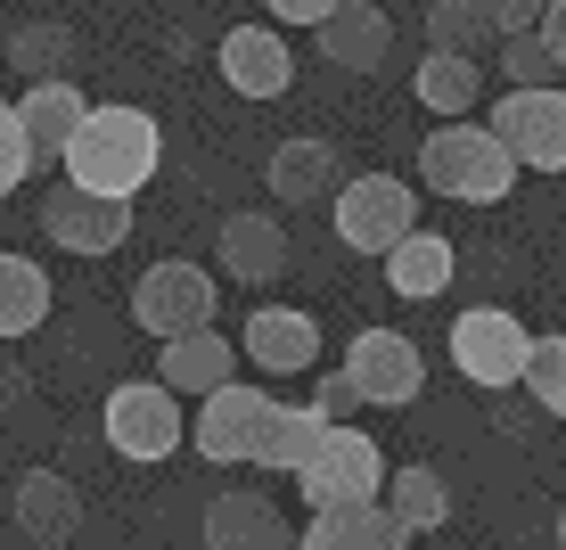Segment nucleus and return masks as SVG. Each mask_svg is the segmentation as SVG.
Returning a JSON list of instances; mask_svg holds the SVG:
<instances>
[{"instance_id":"a878e982","label":"nucleus","mask_w":566,"mask_h":550,"mask_svg":"<svg viewBox=\"0 0 566 550\" xmlns=\"http://www.w3.org/2000/svg\"><path fill=\"white\" fill-rule=\"evenodd\" d=\"M0 50H9V66L25 74V83H57V74H66V58H74V33L57 25V17H25Z\"/></svg>"},{"instance_id":"9d476101","label":"nucleus","mask_w":566,"mask_h":550,"mask_svg":"<svg viewBox=\"0 0 566 550\" xmlns=\"http://www.w3.org/2000/svg\"><path fill=\"white\" fill-rule=\"evenodd\" d=\"M42 230L66 255H115L132 239V198H99V189L57 181V189H42Z\"/></svg>"},{"instance_id":"c9c22d12","label":"nucleus","mask_w":566,"mask_h":550,"mask_svg":"<svg viewBox=\"0 0 566 550\" xmlns=\"http://www.w3.org/2000/svg\"><path fill=\"white\" fill-rule=\"evenodd\" d=\"M534 33H542V50H551L558 66H566V0H551V9H542V25H534Z\"/></svg>"},{"instance_id":"6e6552de","label":"nucleus","mask_w":566,"mask_h":550,"mask_svg":"<svg viewBox=\"0 0 566 550\" xmlns=\"http://www.w3.org/2000/svg\"><path fill=\"white\" fill-rule=\"evenodd\" d=\"M132 321L156 345L189 338V329H213V271L206 263H148L140 288H132Z\"/></svg>"},{"instance_id":"f3484780","label":"nucleus","mask_w":566,"mask_h":550,"mask_svg":"<svg viewBox=\"0 0 566 550\" xmlns=\"http://www.w3.org/2000/svg\"><path fill=\"white\" fill-rule=\"evenodd\" d=\"M17 115H25V141H33V165H57L66 156V141L83 132L91 100L57 74V83H25V100H17Z\"/></svg>"},{"instance_id":"4c0bfd02","label":"nucleus","mask_w":566,"mask_h":550,"mask_svg":"<svg viewBox=\"0 0 566 550\" xmlns=\"http://www.w3.org/2000/svg\"><path fill=\"white\" fill-rule=\"evenodd\" d=\"M402 550H411V542H402Z\"/></svg>"},{"instance_id":"473e14b6","label":"nucleus","mask_w":566,"mask_h":550,"mask_svg":"<svg viewBox=\"0 0 566 550\" xmlns=\"http://www.w3.org/2000/svg\"><path fill=\"white\" fill-rule=\"evenodd\" d=\"M312 403H321V411H328V419H337V427H345V419H354V411H361V386H354V378H345V370H328V378H321V395H312Z\"/></svg>"},{"instance_id":"1a4fd4ad","label":"nucleus","mask_w":566,"mask_h":550,"mask_svg":"<svg viewBox=\"0 0 566 550\" xmlns=\"http://www.w3.org/2000/svg\"><path fill=\"white\" fill-rule=\"evenodd\" d=\"M345 378L361 386V403H378V411H402V403H419V386H427V353L402 338V329H361L354 345H345Z\"/></svg>"},{"instance_id":"f03ea898","label":"nucleus","mask_w":566,"mask_h":550,"mask_svg":"<svg viewBox=\"0 0 566 550\" xmlns=\"http://www.w3.org/2000/svg\"><path fill=\"white\" fill-rule=\"evenodd\" d=\"M419 181L452 206H501L517 189V156L501 148L493 124H460L452 115V124H436L419 141Z\"/></svg>"},{"instance_id":"412c9836","label":"nucleus","mask_w":566,"mask_h":550,"mask_svg":"<svg viewBox=\"0 0 566 550\" xmlns=\"http://www.w3.org/2000/svg\"><path fill=\"white\" fill-rule=\"evenodd\" d=\"M222 271L247 280V288L280 280V271H287V230L271 222V214H230V222H222Z\"/></svg>"},{"instance_id":"dca6fc26","label":"nucleus","mask_w":566,"mask_h":550,"mask_svg":"<svg viewBox=\"0 0 566 550\" xmlns=\"http://www.w3.org/2000/svg\"><path fill=\"white\" fill-rule=\"evenodd\" d=\"M230 370H239V345H230L222 329L165 338V353H156V378H165L172 395H213V386H230Z\"/></svg>"},{"instance_id":"393cba45","label":"nucleus","mask_w":566,"mask_h":550,"mask_svg":"<svg viewBox=\"0 0 566 550\" xmlns=\"http://www.w3.org/2000/svg\"><path fill=\"white\" fill-rule=\"evenodd\" d=\"M411 91H419V107H436V115H468V107H476V91H484V74H476V58H468V50H427Z\"/></svg>"},{"instance_id":"4be33fe9","label":"nucleus","mask_w":566,"mask_h":550,"mask_svg":"<svg viewBox=\"0 0 566 550\" xmlns=\"http://www.w3.org/2000/svg\"><path fill=\"white\" fill-rule=\"evenodd\" d=\"M452 271H460V247L436 239V230H411V239L386 255V288H395V297H411V304L443 297V288H452Z\"/></svg>"},{"instance_id":"20e7f679","label":"nucleus","mask_w":566,"mask_h":550,"mask_svg":"<svg viewBox=\"0 0 566 550\" xmlns=\"http://www.w3.org/2000/svg\"><path fill=\"white\" fill-rule=\"evenodd\" d=\"M304 509H354L386 494V444H369L361 427H328V444L296 468Z\"/></svg>"},{"instance_id":"9b49d317","label":"nucleus","mask_w":566,"mask_h":550,"mask_svg":"<svg viewBox=\"0 0 566 550\" xmlns=\"http://www.w3.org/2000/svg\"><path fill=\"white\" fill-rule=\"evenodd\" d=\"M493 132L501 148L517 156V165L534 173H566V91H510V100L493 107Z\"/></svg>"},{"instance_id":"423d86ee","label":"nucleus","mask_w":566,"mask_h":550,"mask_svg":"<svg viewBox=\"0 0 566 550\" xmlns=\"http://www.w3.org/2000/svg\"><path fill=\"white\" fill-rule=\"evenodd\" d=\"M271 419H280V403H271L263 386H239V378H230V386H213V395L198 403V419H189V444H198L213 468H239V460L263 468Z\"/></svg>"},{"instance_id":"f8f14e48","label":"nucleus","mask_w":566,"mask_h":550,"mask_svg":"<svg viewBox=\"0 0 566 550\" xmlns=\"http://www.w3.org/2000/svg\"><path fill=\"white\" fill-rule=\"evenodd\" d=\"M9 509H17L25 550H66L74 526H83V494H74L57 468H25V477H17V494H9Z\"/></svg>"},{"instance_id":"7ed1b4c3","label":"nucleus","mask_w":566,"mask_h":550,"mask_svg":"<svg viewBox=\"0 0 566 550\" xmlns=\"http://www.w3.org/2000/svg\"><path fill=\"white\" fill-rule=\"evenodd\" d=\"M525 353H534V329H525L517 312H501V304H468L452 321V370L468 386H484V395L525 386Z\"/></svg>"},{"instance_id":"c756f323","label":"nucleus","mask_w":566,"mask_h":550,"mask_svg":"<svg viewBox=\"0 0 566 550\" xmlns=\"http://www.w3.org/2000/svg\"><path fill=\"white\" fill-rule=\"evenodd\" d=\"M501 74H510V91H551L558 58L542 50V33H510V42H501Z\"/></svg>"},{"instance_id":"4468645a","label":"nucleus","mask_w":566,"mask_h":550,"mask_svg":"<svg viewBox=\"0 0 566 550\" xmlns=\"http://www.w3.org/2000/svg\"><path fill=\"white\" fill-rule=\"evenodd\" d=\"M247 362L271 370V378H296V370L321 362V321L304 304H263L247 312Z\"/></svg>"},{"instance_id":"c85d7f7f","label":"nucleus","mask_w":566,"mask_h":550,"mask_svg":"<svg viewBox=\"0 0 566 550\" xmlns=\"http://www.w3.org/2000/svg\"><path fill=\"white\" fill-rule=\"evenodd\" d=\"M484 33H493V25H484L476 0H436V9H427V42H436V50H468V58H476Z\"/></svg>"},{"instance_id":"0eeeda50","label":"nucleus","mask_w":566,"mask_h":550,"mask_svg":"<svg viewBox=\"0 0 566 550\" xmlns=\"http://www.w3.org/2000/svg\"><path fill=\"white\" fill-rule=\"evenodd\" d=\"M181 436H189V419H181V395H172L165 378H124L107 395V444L124 452V460L156 468V460L181 452Z\"/></svg>"},{"instance_id":"aec40b11","label":"nucleus","mask_w":566,"mask_h":550,"mask_svg":"<svg viewBox=\"0 0 566 550\" xmlns=\"http://www.w3.org/2000/svg\"><path fill=\"white\" fill-rule=\"evenodd\" d=\"M395 518H386V501H354V509H312V526L296 535V550H402Z\"/></svg>"},{"instance_id":"6ab92c4d","label":"nucleus","mask_w":566,"mask_h":550,"mask_svg":"<svg viewBox=\"0 0 566 550\" xmlns=\"http://www.w3.org/2000/svg\"><path fill=\"white\" fill-rule=\"evenodd\" d=\"M206 550H296V535L263 494H222L206 509Z\"/></svg>"},{"instance_id":"5701e85b","label":"nucleus","mask_w":566,"mask_h":550,"mask_svg":"<svg viewBox=\"0 0 566 550\" xmlns=\"http://www.w3.org/2000/svg\"><path fill=\"white\" fill-rule=\"evenodd\" d=\"M378 501H386V518H395L411 542L436 535V526L452 518V485H443L436 468H419V460H411V468H386V494H378Z\"/></svg>"},{"instance_id":"e433bc0d","label":"nucleus","mask_w":566,"mask_h":550,"mask_svg":"<svg viewBox=\"0 0 566 550\" xmlns=\"http://www.w3.org/2000/svg\"><path fill=\"white\" fill-rule=\"evenodd\" d=\"M558 550H566V509H558Z\"/></svg>"},{"instance_id":"7c9ffc66","label":"nucleus","mask_w":566,"mask_h":550,"mask_svg":"<svg viewBox=\"0 0 566 550\" xmlns=\"http://www.w3.org/2000/svg\"><path fill=\"white\" fill-rule=\"evenodd\" d=\"M25 181H33V141H25V115L0 100V198H9V189H25Z\"/></svg>"},{"instance_id":"f257e3e1","label":"nucleus","mask_w":566,"mask_h":550,"mask_svg":"<svg viewBox=\"0 0 566 550\" xmlns=\"http://www.w3.org/2000/svg\"><path fill=\"white\" fill-rule=\"evenodd\" d=\"M156 156H165V132H156L148 107H91L83 132L57 156V173L74 189H99V198H132V189L156 181Z\"/></svg>"},{"instance_id":"39448f33","label":"nucleus","mask_w":566,"mask_h":550,"mask_svg":"<svg viewBox=\"0 0 566 550\" xmlns=\"http://www.w3.org/2000/svg\"><path fill=\"white\" fill-rule=\"evenodd\" d=\"M419 230V189L395 181V173H361V181H337V239L354 255H395Z\"/></svg>"},{"instance_id":"2f4dec72","label":"nucleus","mask_w":566,"mask_h":550,"mask_svg":"<svg viewBox=\"0 0 566 550\" xmlns=\"http://www.w3.org/2000/svg\"><path fill=\"white\" fill-rule=\"evenodd\" d=\"M476 9H484V25H493V42H510V33H534L542 25L551 0H476Z\"/></svg>"},{"instance_id":"bb28decb","label":"nucleus","mask_w":566,"mask_h":550,"mask_svg":"<svg viewBox=\"0 0 566 550\" xmlns=\"http://www.w3.org/2000/svg\"><path fill=\"white\" fill-rule=\"evenodd\" d=\"M328 427H337V419H328V411H321V403H287V411H280V419H271V444H263V468H280V477H296V468L312 460V452H321V444H328Z\"/></svg>"},{"instance_id":"b1692460","label":"nucleus","mask_w":566,"mask_h":550,"mask_svg":"<svg viewBox=\"0 0 566 550\" xmlns=\"http://www.w3.org/2000/svg\"><path fill=\"white\" fill-rule=\"evenodd\" d=\"M50 321V271L33 255H0V338H33Z\"/></svg>"},{"instance_id":"cd10ccee","label":"nucleus","mask_w":566,"mask_h":550,"mask_svg":"<svg viewBox=\"0 0 566 550\" xmlns=\"http://www.w3.org/2000/svg\"><path fill=\"white\" fill-rule=\"evenodd\" d=\"M525 395L551 411V419H566V338H534V353H525Z\"/></svg>"},{"instance_id":"f704fd0d","label":"nucleus","mask_w":566,"mask_h":550,"mask_svg":"<svg viewBox=\"0 0 566 550\" xmlns=\"http://www.w3.org/2000/svg\"><path fill=\"white\" fill-rule=\"evenodd\" d=\"M25 403H33V378H25L17 362H0V419H9V411H25Z\"/></svg>"},{"instance_id":"2eb2a0df","label":"nucleus","mask_w":566,"mask_h":550,"mask_svg":"<svg viewBox=\"0 0 566 550\" xmlns=\"http://www.w3.org/2000/svg\"><path fill=\"white\" fill-rule=\"evenodd\" d=\"M312 33H321V58H328L337 74H378L386 50H395V25H386L378 0H337Z\"/></svg>"},{"instance_id":"ddd939ff","label":"nucleus","mask_w":566,"mask_h":550,"mask_svg":"<svg viewBox=\"0 0 566 550\" xmlns=\"http://www.w3.org/2000/svg\"><path fill=\"white\" fill-rule=\"evenodd\" d=\"M222 83L239 91V100H280V91L296 83L287 33H271V25H230V33H222Z\"/></svg>"},{"instance_id":"a211bd4d","label":"nucleus","mask_w":566,"mask_h":550,"mask_svg":"<svg viewBox=\"0 0 566 550\" xmlns=\"http://www.w3.org/2000/svg\"><path fill=\"white\" fill-rule=\"evenodd\" d=\"M337 148L328 141H280L271 148V165H263V189L280 206H312V198H337Z\"/></svg>"},{"instance_id":"72a5a7b5","label":"nucleus","mask_w":566,"mask_h":550,"mask_svg":"<svg viewBox=\"0 0 566 550\" xmlns=\"http://www.w3.org/2000/svg\"><path fill=\"white\" fill-rule=\"evenodd\" d=\"M271 17H280V25H321L328 9H337V0H263Z\"/></svg>"}]
</instances>
